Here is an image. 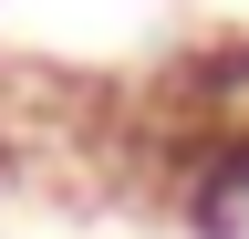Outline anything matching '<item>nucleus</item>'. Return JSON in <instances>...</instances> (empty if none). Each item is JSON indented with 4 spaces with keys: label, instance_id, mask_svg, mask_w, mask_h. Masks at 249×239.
<instances>
[{
    "label": "nucleus",
    "instance_id": "obj_1",
    "mask_svg": "<svg viewBox=\"0 0 249 239\" xmlns=\"http://www.w3.org/2000/svg\"><path fill=\"white\" fill-rule=\"evenodd\" d=\"M187 219H197V239L249 229V125H208L197 166H187Z\"/></svg>",
    "mask_w": 249,
    "mask_h": 239
},
{
    "label": "nucleus",
    "instance_id": "obj_2",
    "mask_svg": "<svg viewBox=\"0 0 249 239\" xmlns=\"http://www.w3.org/2000/svg\"><path fill=\"white\" fill-rule=\"evenodd\" d=\"M177 94H187V104H208L218 125H239V114H249V42H208V52H187Z\"/></svg>",
    "mask_w": 249,
    "mask_h": 239
}]
</instances>
